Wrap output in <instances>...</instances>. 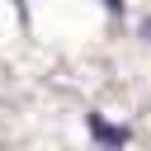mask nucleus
<instances>
[{"instance_id":"7ed1b4c3","label":"nucleus","mask_w":151,"mask_h":151,"mask_svg":"<svg viewBox=\"0 0 151 151\" xmlns=\"http://www.w3.org/2000/svg\"><path fill=\"white\" fill-rule=\"evenodd\" d=\"M142 38H151V19H142Z\"/></svg>"},{"instance_id":"f03ea898","label":"nucleus","mask_w":151,"mask_h":151,"mask_svg":"<svg viewBox=\"0 0 151 151\" xmlns=\"http://www.w3.org/2000/svg\"><path fill=\"white\" fill-rule=\"evenodd\" d=\"M104 9L109 14H123V0H104Z\"/></svg>"},{"instance_id":"f257e3e1","label":"nucleus","mask_w":151,"mask_h":151,"mask_svg":"<svg viewBox=\"0 0 151 151\" xmlns=\"http://www.w3.org/2000/svg\"><path fill=\"white\" fill-rule=\"evenodd\" d=\"M85 127H90V137H94V142H104V146H127V127H113V123H104L99 113H90V118H85Z\"/></svg>"}]
</instances>
